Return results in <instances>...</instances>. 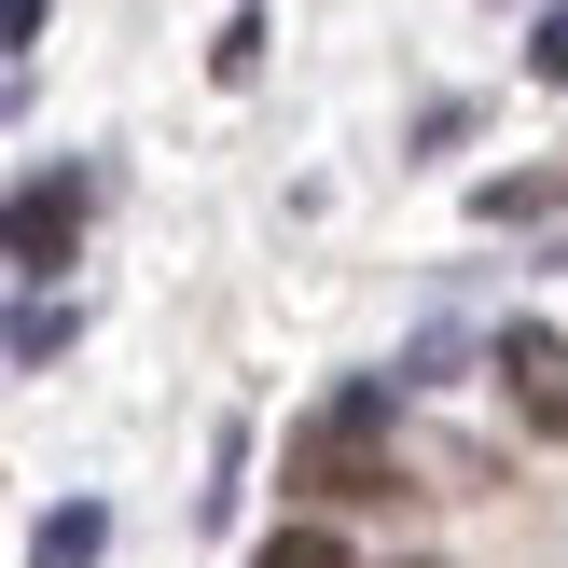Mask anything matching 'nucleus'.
Masks as SVG:
<instances>
[{"label": "nucleus", "mask_w": 568, "mask_h": 568, "mask_svg": "<svg viewBox=\"0 0 568 568\" xmlns=\"http://www.w3.org/2000/svg\"><path fill=\"white\" fill-rule=\"evenodd\" d=\"M375 430H388V375L333 388V403H320V416L292 430V499H388L403 471L375 458Z\"/></svg>", "instance_id": "nucleus-1"}, {"label": "nucleus", "mask_w": 568, "mask_h": 568, "mask_svg": "<svg viewBox=\"0 0 568 568\" xmlns=\"http://www.w3.org/2000/svg\"><path fill=\"white\" fill-rule=\"evenodd\" d=\"M250 568H347V541H333V527H277Z\"/></svg>", "instance_id": "nucleus-8"}, {"label": "nucleus", "mask_w": 568, "mask_h": 568, "mask_svg": "<svg viewBox=\"0 0 568 568\" xmlns=\"http://www.w3.org/2000/svg\"><path fill=\"white\" fill-rule=\"evenodd\" d=\"M98 541H111V514H98V499H70V514H42L28 568H98Z\"/></svg>", "instance_id": "nucleus-6"}, {"label": "nucleus", "mask_w": 568, "mask_h": 568, "mask_svg": "<svg viewBox=\"0 0 568 568\" xmlns=\"http://www.w3.org/2000/svg\"><path fill=\"white\" fill-rule=\"evenodd\" d=\"M471 222H486V236H555V264H568V153H555V166H499V181H471Z\"/></svg>", "instance_id": "nucleus-3"}, {"label": "nucleus", "mask_w": 568, "mask_h": 568, "mask_svg": "<svg viewBox=\"0 0 568 568\" xmlns=\"http://www.w3.org/2000/svg\"><path fill=\"white\" fill-rule=\"evenodd\" d=\"M499 388H514L541 430H568V333H541V320H514L499 333Z\"/></svg>", "instance_id": "nucleus-4"}, {"label": "nucleus", "mask_w": 568, "mask_h": 568, "mask_svg": "<svg viewBox=\"0 0 568 568\" xmlns=\"http://www.w3.org/2000/svg\"><path fill=\"white\" fill-rule=\"evenodd\" d=\"M527 83H568V0L527 14Z\"/></svg>", "instance_id": "nucleus-7"}, {"label": "nucleus", "mask_w": 568, "mask_h": 568, "mask_svg": "<svg viewBox=\"0 0 568 568\" xmlns=\"http://www.w3.org/2000/svg\"><path fill=\"white\" fill-rule=\"evenodd\" d=\"M70 333H83V305L28 292V305H14V375H55V361H70Z\"/></svg>", "instance_id": "nucleus-5"}, {"label": "nucleus", "mask_w": 568, "mask_h": 568, "mask_svg": "<svg viewBox=\"0 0 568 568\" xmlns=\"http://www.w3.org/2000/svg\"><path fill=\"white\" fill-rule=\"evenodd\" d=\"M70 236H83V166H28L14 181V277L28 292L70 277Z\"/></svg>", "instance_id": "nucleus-2"}, {"label": "nucleus", "mask_w": 568, "mask_h": 568, "mask_svg": "<svg viewBox=\"0 0 568 568\" xmlns=\"http://www.w3.org/2000/svg\"><path fill=\"white\" fill-rule=\"evenodd\" d=\"M209 70H222V83H250V70H264V14H222V42H209Z\"/></svg>", "instance_id": "nucleus-9"}]
</instances>
